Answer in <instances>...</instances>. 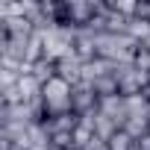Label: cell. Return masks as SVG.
Instances as JSON below:
<instances>
[{
	"mask_svg": "<svg viewBox=\"0 0 150 150\" xmlns=\"http://www.w3.org/2000/svg\"><path fill=\"white\" fill-rule=\"evenodd\" d=\"M71 91H74V86H71V83H65L62 77H53L47 86H41V97H44L47 118L74 112V106H71Z\"/></svg>",
	"mask_w": 150,
	"mask_h": 150,
	"instance_id": "1",
	"label": "cell"
},
{
	"mask_svg": "<svg viewBox=\"0 0 150 150\" xmlns=\"http://www.w3.org/2000/svg\"><path fill=\"white\" fill-rule=\"evenodd\" d=\"M115 80H118V88L124 97H132V94H141L147 86H150V74L138 71L135 65H115Z\"/></svg>",
	"mask_w": 150,
	"mask_h": 150,
	"instance_id": "2",
	"label": "cell"
},
{
	"mask_svg": "<svg viewBox=\"0 0 150 150\" xmlns=\"http://www.w3.org/2000/svg\"><path fill=\"white\" fill-rule=\"evenodd\" d=\"M71 106H74V115H91V112H97V106H100V97L94 94V88L88 86V83H77L74 86V91H71Z\"/></svg>",
	"mask_w": 150,
	"mask_h": 150,
	"instance_id": "3",
	"label": "cell"
},
{
	"mask_svg": "<svg viewBox=\"0 0 150 150\" xmlns=\"http://www.w3.org/2000/svg\"><path fill=\"white\" fill-rule=\"evenodd\" d=\"M97 12H100V3H91V0H68L71 27H88Z\"/></svg>",
	"mask_w": 150,
	"mask_h": 150,
	"instance_id": "4",
	"label": "cell"
},
{
	"mask_svg": "<svg viewBox=\"0 0 150 150\" xmlns=\"http://www.w3.org/2000/svg\"><path fill=\"white\" fill-rule=\"evenodd\" d=\"M83 68H86V62L77 56V53H68V56H62V59H56V74L65 80V83H71V86H77V83H83Z\"/></svg>",
	"mask_w": 150,
	"mask_h": 150,
	"instance_id": "5",
	"label": "cell"
},
{
	"mask_svg": "<svg viewBox=\"0 0 150 150\" xmlns=\"http://www.w3.org/2000/svg\"><path fill=\"white\" fill-rule=\"evenodd\" d=\"M106 118H112L121 129H124V124H127V118H129V112H127V97L124 94H112V97H103L100 100V106H97Z\"/></svg>",
	"mask_w": 150,
	"mask_h": 150,
	"instance_id": "6",
	"label": "cell"
},
{
	"mask_svg": "<svg viewBox=\"0 0 150 150\" xmlns=\"http://www.w3.org/2000/svg\"><path fill=\"white\" fill-rule=\"evenodd\" d=\"M115 132H121V127H118L112 118H106V115L97 109V112H94V135H97V138H103V141H109Z\"/></svg>",
	"mask_w": 150,
	"mask_h": 150,
	"instance_id": "7",
	"label": "cell"
},
{
	"mask_svg": "<svg viewBox=\"0 0 150 150\" xmlns=\"http://www.w3.org/2000/svg\"><path fill=\"white\" fill-rule=\"evenodd\" d=\"M91 88H94V94H97L100 100H103V97H112V94H121L115 74H103V77H97V80L91 83Z\"/></svg>",
	"mask_w": 150,
	"mask_h": 150,
	"instance_id": "8",
	"label": "cell"
},
{
	"mask_svg": "<svg viewBox=\"0 0 150 150\" xmlns=\"http://www.w3.org/2000/svg\"><path fill=\"white\" fill-rule=\"evenodd\" d=\"M124 132H129V135L138 141L141 135H147V132H150V118H141V115H129V118H127V124H124Z\"/></svg>",
	"mask_w": 150,
	"mask_h": 150,
	"instance_id": "9",
	"label": "cell"
},
{
	"mask_svg": "<svg viewBox=\"0 0 150 150\" xmlns=\"http://www.w3.org/2000/svg\"><path fill=\"white\" fill-rule=\"evenodd\" d=\"M106 144H109V150H132L135 138H132L129 132H124V129H121V132H115V135H112Z\"/></svg>",
	"mask_w": 150,
	"mask_h": 150,
	"instance_id": "10",
	"label": "cell"
},
{
	"mask_svg": "<svg viewBox=\"0 0 150 150\" xmlns=\"http://www.w3.org/2000/svg\"><path fill=\"white\" fill-rule=\"evenodd\" d=\"M135 0H118V3H112V9L118 12V15H124V18H132L135 15Z\"/></svg>",
	"mask_w": 150,
	"mask_h": 150,
	"instance_id": "11",
	"label": "cell"
},
{
	"mask_svg": "<svg viewBox=\"0 0 150 150\" xmlns=\"http://www.w3.org/2000/svg\"><path fill=\"white\" fill-rule=\"evenodd\" d=\"M138 71H144V74H150V50H141L138 47V53H135V62H132Z\"/></svg>",
	"mask_w": 150,
	"mask_h": 150,
	"instance_id": "12",
	"label": "cell"
},
{
	"mask_svg": "<svg viewBox=\"0 0 150 150\" xmlns=\"http://www.w3.org/2000/svg\"><path fill=\"white\" fill-rule=\"evenodd\" d=\"M132 150H150V132H147V135H141V138L132 144Z\"/></svg>",
	"mask_w": 150,
	"mask_h": 150,
	"instance_id": "13",
	"label": "cell"
},
{
	"mask_svg": "<svg viewBox=\"0 0 150 150\" xmlns=\"http://www.w3.org/2000/svg\"><path fill=\"white\" fill-rule=\"evenodd\" d=\"M138 47H141V50H150V35H147V38H144V41H141Z\"/></svg>",
	"mask_w": 150,
	"mask_h": 150,
	"instance_id": "14",
	"label": "cell"
},
{
	"mask_svg": "<svg viewBox=\"0 0 150 150\" xmlns=\"http://www.w3.org/2000/svg\"><path fill=\"white\" fill-rule=\"evenodd\" d=\"M50 150H74V147H53V144H50Z\"/></svg>",
	"mask_w": 150,
	"mask_h": 150,
	"instance_id": "15",
	"label": "cell"
}]
</instances>
